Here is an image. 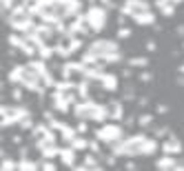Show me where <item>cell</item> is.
<instances>
[{
	"label": "cell",
	"instance_id": "6da1fadb",
	"mask_svg": "<svg viewBox=\"0 0 184 171\" xmlns=\"http://www.w3.org/2000/svg\"><path fill=\"white\" fill-rule=\"evenodd\" d=\"M155 109H158V113H160V116H164V113H169V107H166V105H158Z\"/></svg>",
	"mask_w": 184,
	"mask_h": 171
}]
</instances>
